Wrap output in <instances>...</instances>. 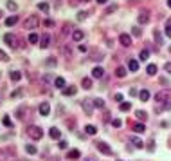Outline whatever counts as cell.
I'll return each mask as SVG.
<instances>
[{
    "label": "cell",
    "mask_w": 171,
    "mask_h": 161,
    "mask_svg": "<svg viewBox=\"0 0 171 161\" xmlns=\"http://www.w3.org/2000/svg\"><path fill=\"white\" fill-rule=\"evenodd\" d=\"M27 134H29L32 139H42L43 138V130H42V127H38V125H29L27 127Z\"/></svg>",
    "instance_id": "1"
},
{
    "label": "cell",
    "mask_w": 171,
    "mask_h": 161,
    "mask_svg": "<svg viewBox=\"0 0 171 161\" xmlns=\"http://www.w3.org/2000/svg\"><path fill=\"white\" fill-rule=\"evenodd\" d=\"M38 25H40V18H38V16H34V15H31V16H27V18H25V22H24V29L31 31V29H36Z\"/></svg>",
    "instance_id": "2"
},
{
    "label": "cell",
    "mask_w": 171,
    "mask_h": 161,
    "mask_svg": "<svg viewBox=\"0 0 171 161\" xmlns=\"http://www.w3.org/2000/svg\"><path fill=\"white\" fill-rule=\"evenodd\" d=\"M137 18H139V24H141V25L148 24V22H149V11H148V9H141Z\"/></svg>",
    "instance_id": "3"
},
{
    "label": "cell",
    "mask_w": 171,
    "mask_h": 161,
    "mask_svg": "<svg viewBox=\"0 0 171 161\" xmlns=\"http://www.w3.org/2000/svg\"><path fill=\"white\" fill-rule=\"evenodd\" d=\"M4 42L7 44V45H11V47H18V40H16V36L15 35H11V33H7V35H4Z\"/></svg>",
    "instance_id": "4"
},
{
    "label": "cell",
    "mask_w": 171,
    "mask_h": 161,
    "mask_svg": "<svg viewBox=\"0 0 171 161\" xmlns=\"http://www.w3.org/2000/svg\"><path fill=\"white\" fill-rule=\"evenodd\" d=\"M95 147H97V150L103 152L105 156H110V154H112V149H110V147H108L105 141H97V145H95Z\"/></svg>",
    "instance_id": "5"
},
{
    "label": "cell",
    "mask_w": 171,
    "mask_h": 161,
    "mask_svg": "<svg viewBox=\"0 0 171 161\" xmlns=\"http://www.w3.org/2000/svg\"><path fill=\"white\" fill-rule=\"evenodd\" d=\"M49 44H51V35H49V33H43V35L40 36V47L47 49V47H49Z\"/></svg>",
    "instance_id": "6"
},
{
    "label": "cell",
    "mask_w": 171,
    "mask_h": 161,
    "mask_svg": "<svg viewBox=\"0 0 171 161\" xmlns=\"http://www.w3.org/2000/svg\"><path fill=\"white\" fill-rule=\"evenodd\" d=\"M168 100H169V94H168L166 91H160V92H157V94H155V102L157 103H166Z\"/></svg>",
    "instance_id": "7"
},
{
    "label": "cell",
    "mask_w": 171,
    "mask_h": 161,
    "mask_svg": "<svg viewBox=\"0 0 171 161\" xmlns=\"http://www.w3.org/2000/svg\"><path fill=\"white\" fill-rule=\"evenodd\" d=\"M119 42H121V45H124V47H130V45H132V36L122 33V35H119Z\"/></svg>",
    "instance_id": "8"
},
{
    "label": "cell",
    "mask_w": 171,
    "mask_h": 161,
    "mask_svg": "<svg viewBox=\"0 0 171 161\" xmlns=\"http://www.w3.org/2000/svg\"><path fill=\"white\" fill-rule=\"evenodd\" d=\"M130 143L135 145V149H142V147H144V141H142L139 136H132L130 138Z\"/></svg>",
    "instance_id": "9"
},
{
    "label": "cell",
    "mask_w": 171,
    "mask_h": 161,
    "mask_svg": "<svg viewBox=\"0 0 171 161\" xmlns=\"http://www.w3.org/2000/svg\"><path fill=\"white\" fill-rule=\"evenodd\" d=\"M49 136H51L52 139H58V141H59V139H61V132L56 129V127H52V129L49 130Z\"/></svg>",
    "instance_id": "10"
},
{
    "label": "cell",
    "mask_w": 171,
    "mask_h": 161,
    "mask_svg": "<svg viewBox=\"0 0 171 161\" xmlns=\"http://www.w3.org/2000/svg\"><path fill=\"white\" fill-rule=\"evenodd\" d=\"M49 112H51V105L49 103H42V105H40V114H42V116H49Z\"/></svg>",
    "instance_id": "11"
},
{
    "label": "cell",
    "mask_w": 171,
    "mask_h": 161,
    "mask_svg": "<svg viewBox=\"0 0 171 161\" xmlns=\"http://www.w3.org/2000/svg\"><path fill=\"white\" fill-rule=\"evenodd\" d=\"M54 80H56V78H54L52 74H43V78H42V83L43 85H54Z\"/></svg>",
    "instance_id": "12"
},
{
    "label": "cell",
    "mask_w": 171,
    "mask_h": 161,
    "mask_svg": "<svg viewBox=\"0 0 171 161\" xmlns=\"http://www.w3.org/2000/svg\"><path fill=\"white\" fill-rule=\"evenodd\" d=\"M128 71H132V72L139 71V62H137V60H130L128 62Z\"/></svg>",
    "instance_id": "13"
},
{
    "label": "cell",
    "mask_w": 171,
    "mask_h": 161,
    "mask_svg": "<svg viewBox=\"0 0 171 161\" xmlns=\"http://www.w3.org/2000/svg\"><path fill=\"white\" fill-rule=\"evenodd\" d=\"M103 74H105V69H103V67H95V69L92 71V76H94V78H97V80H99V78H103Z\"/></svg>",
    "instance_id": "14"
},
{
    "label": "cell",
    "mask_w": 171,
    "mask_h": 161,
    "mask_svg": "<svg viewBox=\"0 0 171 161\" xmlns=\"http://www.w3.org/2000/svg\"><path fill=\"white\" fill-rule=\"evenodd\" d=\"M76 92H78V89H76L74 85H70V87H67V89H63V94H65V96H74Z\"/></svg>",
    "instance_id": "15"
},
{
    "label": "cell",
    "mask_w": 171,
    "mask_h": 161,
    "mask_svg": "<svg viewBox=\"0 0 171 161\" xmlns=\"http://www.w3.org/2000/svg\"><path fill=\"white\" fill-rule=\"evenodd\" d=\"M54 87H56V89H65V80L63 78H56V80H54Z\"/></svg>",
    "instance_id": "16"
},
{
    "label": "cell",
    "mask_w": 171,
    "mask_h": 161,
    "mask_svg": "<svg viewBox=\"0 0 171 161\" xmlns=\"http://www.w3.org/2000/svg\"><path fill=\"white\" fill-rule=\"evenodd\" d=\"M79 158H81V152L79 150H76V149L68 150V159H79Z\"/></svg>",
    "instance_id": "17"
},
{
    "label": "cell",
    "mask_w": 171,
    "mask_h": 161,
    "mask_svg": "<svg viewBox=\"0 0 171 161\" xmlns=\"http://www.w3.org/2000/svg\"><path fill=\"white\" fill-rule=\"evenodd\" d=\"M72 40L74 42H81V40H83V31H74L72 33Z\"/></svg>",
    "instance_id": "18"
},
{
    "label": "cell",
    "mask_w": 171,
    "mask_h": 161,
    "mask_svg": "<svg viewBox=\"0 0 171 161\" xmlns=\"http://www.w3.org/2000/svg\"><path fill=\"white\" fill-rule=\"evenodd\" d=\"M115 76H117V78H124L126 76V67H117V69H115Z\"/></svg>",
    "instance_id": "19"
},
{
    "label": "cell",
    "mask_w": 171,
    "mask_h": 161,
    "mask_svg": "<svg viewBox=\"0 0 171 161\" xmlns=\"http://www.w3.org/2000/svg\"><path fill=\"white\" fill-rule=\"evenodd\" d=\"M9 78L13 80V82H18V80L22 78V72H20V71H13V72H9Z\"/></svg>",
    "instance_id": "20"
},
{
    "label": "cell",
    "mask_w": 171,
    "mask_h": 161,
    "mask_svg": "<svg viewBox=\"0 0 171 161\" xmlns=\"http://www.w3.org/2000/svg\"><path fill=\"white\" fill-rule=\"evenodd\" d=\"M16 22H18V16H7V18H5V25H7V27L15 25Z\"/></svg>",
    "instance_id": "21"
},
{
    "label": "cell",
    "mask_w": 171,
    "mask_h": 161,
    "mask_svg": "<svg viewBox=\"0 0 171 161\" xmlns=\"http://www.w3.org/2000/svg\"><path fill=\"white\" fill-rule=\"evenodd\" d=\"M146 72H148V74H149V76H155V74H157V65H153V63H149V65L146 67Z\"/></svg>",
    "instance_id": "22"
},
{
    "label": "cell",
    "mask_w": 171,
    "mask_h": 161,
    "mask_svg": "<svg viewBox=\"0 0 171 161\" xmlns=\"http://www.w3.org/2000/svg\"><path fill=\"white\" fill-rule=\"evenodd\" d=\"M144 130H146L144 123H135V125H133V132H139V134H142Z\"/></svg>",
    "instance_id": "23"
},
{
    "label": "cell",
    "mask_w": 171,
    "mask_h": 161,
    "mask_svg": "<svg viewBox=\"0 0 171 161\" xmlns=\"http://www.w3.org/2000/svg\"><path fill=\"white\" fill-rule=\"evenodd\" d=\"M29 44H40L38 33H31V35H29Z\"/></svg>",
    "instance_id": "24"
},
{
    "label": "cell",
    "mask_w": 171,
    "mask_h": 161,
    "mask_svg": "<svg viewBox=\"0 0 171 161\" xmlns=\"http://www.w3.org/2000/svg\"><path fill=\"white\" fill-rule=\"evenodd\" d=\"M139 98L142 100V102H148V100H149V92H148L146 89H142V91L139 92Z\"/></svg>",
    "instance_id": "25"
},
{
    "label": "cell",
    "mask_w": 171,
    "mask_h": 161,
    "mask_svg": "<svg viewBox=\"0 0 171 161\" xmlns=\"http://www.w3.org/2000/svg\"><path fill=\"white\" fill-rule=\"evenodd\" d=\"M81 85H83V89H90V87H92V80L90 78H83V80H81Z\"/></svg>",
    "instance_id": "26"
},
{
    "label": "cell",
    "mask_w": 171,
    "mask_h": 161,
    "mask_svg": "<svg viewBox=\"0 0 171 161\" xmlns=\"http://www.w3.org/2000/svg\"><path fill=\"white\" fill-rule=\"evenodd\" d=\"M153 40L157 42V45H162V36H160L159 31H153Z\"/></svg>",
    "instance_id": "27"
},
{
    "label": "cell",
    "mask_w": 171,
    "mask_h": 161,
    "mask_svg": "<svg viewBox=\"0 0 171 161\" xmlns=\"http://www.w3.org/2000/svg\"><path fill=\"white\" fill-rule=\"evenodd\" d=\"M85 132H87V134H90V136H94V134L97 132V129H95L94 125H87V127H85Z\"/></svg>",
    "instance_id": "28"
},
{
    "label": "cell",
    "mask_w": 171,
    "mask_h": 161,
    "mask_svg": "<svg viewBox=\"0 0 171 161\" xmlns=\"http://www.w3.org/2000/svg\"><path fill=\"white\" fill-rule=\"evenodd\" d=\"M119 109H121L122 112H128L130 109H132V103H128V102H122V103H121V107H119Z\"/></svg>",
    "instance_id": "29"
},
{
    "label": "cell",
    "mask_w": 171,
    "mask_h": 161,
    "mask_svg": "<svg viewBox=\"0 0 171 161\" xmlns=\"http://www.w3.org/2000/svg\"><path fill=\"white\" fill-rule=\"evenodd\" d=\"M25 150H27V152H29V154H31V156H34V154H36V152H38V149H36V147H34V145H25Z\"/></svg>",
    "instance_id": "30"
},
{
    "label": "cell",
    "mask_w": 171,
    "mask_h": 161,
    "mask_svg": "<svg viewBox=\"0 0 171 161\" xmlns=\"http://www.w3.org/2000/svg\"><path fill=\"white\" fill-rule=\"evenodd\" d=\"M81 105H83V109L87 114H92V107H90V102H81Z\"/></svg>",
    "instance_id": "31"
},
{
    "label": "cell",
    "mask_w": 171,
    "mask_h": 161,
    "mask_svg": "<svg viewBox=\"0 0 171 161\" xmlns=\"http://www.w3.org/2000/svg\"><path fill=\"white\" fill-rule=\"evenodd\" d=\"M38 8H40V11L49 13V4H47V2H40V4H38Z\"/></svg>",
    "instance_id": "32"
},
{
    "label": "cell",
    "mask_w": 171,
    "mask_h": 161,
    "mask_svg": "<svg viewBox=\"0 0 171 161\" xmlns=\"http://www.w3.org/2000/svg\"><path fill=\"white\" fill-rule=\"evenodd\" d=\"M135 116H137V118H139V119H141V121H144V119H146V116H148V114H146L144 111H137V112H135Z\"/></svg>",
    "instance_id": "33"
},
{
    "label": "cell",
    "mask_w": 171,
    "mask_h": 161,
    "mask_svg": "<svg viewBox=\"0 0 171 161\" xmlns=\"http://www.w3.org/2000/svg\"><path fill=\"white\" fill-rule=\"evenodd\" d=\"M94 107H97V109H103L105 107V102H103L101 98H97V100H94Z\"/></svg>",
    "instance_id": "34"
},
{
    "label": "cell",
    "mask_w": 171,
    "mask_h": 161,
    "mask_svg": "<svg viewBox=\"0 0 171 161\" xmlns=\"http://www.w3.org/2000/svg\"><path fill=\"white\" fill-rule=\"evenodd\" d=\"M7 9H9V11H16V9H18L16 2H13V0H9V2H7Z\"/></svg>",
    "instance_id": "35"
},
{
    "label": "cell",
    "mask_w": 171,
    "mask_h": 161,
    "mask_svg": "<svg viewBox=\"0 0 171 161\" xmlns=\"http://www.w3.org/2000/svg\"><path fill=\"white\" fill-rule=\"evenodd\" d=\"M148 56H149V51L148 49H142L141 51V62H142V60H148Z\"/></svg>",
    "instance_id": "36"
},
{
    "label": "cell",
    "mask_w": 171,
    "mask_h": 161,
    "mask_svg": "<svg viewBox=\"0 0 171 161\" xmlns=\"http://www.w3.org/2000/svg\"><path fill=\"white\" fill-rule=\"evenodd\" d=\"M9 56H7V53H4L2 49H0V62H7Z\"/></svg>",
    "instance_id": "37"
},
{
    "label": "cell",
    "mask_w": 171,
    "mask_h": 161,
    "mask_svg": "<svg viewBox=\"0 0 171 161\" xmlns=\"http://www.w3.org/2000/svg\"><path fill=\"white\" fill-rule=\"evenodd\" d=\"M2 123L5 125V127H13V121L9 119V116H4V119H2Z\"/></svg>",
    "instance_id": "38"
},
{
    "label": "cell",
    "mask_w": 171,
    "mask_h": 161,
    "mask_svg": "<svg viewBox=\"0 0 171 161\" xmlns=\"http://www.w3.org/2000/svg\"><path fill=\"white\" fill-rule=\"evenodd\" d=\"M132 35H133V36H141L142 31H141L139 27H132Z\"/></svg>",
    "instance_id": "39"
},
{
    "label": "cell",
    "mask_w": 171,
    "mask_h": 161,
    "mask_svg": "<svg viewBox=\"0 0 171 161\" xmlns=\"http://www.w3.org/2000/svg\"><path fill=\"white\" fill-rule=\"evenodd\" d=\"M22 94H24V91H22V89H16V91L11 94V98H18V96H22Z\"/></svg>",
    "instance_id": "40"
},
{
    "label": "cell",
    "mask_w": 171,
    "mask_h": 161,
    "mask_svg": "<svg viewBox=\"0 0 171 161\" xmlns=\"http://www.w3.org/2000/svg\"><path fill=\"white\" fill-rule=\"evenodd\" d=\"M112 125L115 127V129H119V127L122 125V121H121V119H119V118H115V119H114V121H112Z\"/></svg>",
    "instance_id": "41"
},
{
    "label": "cell",
    "mask_w": 171,
    "mask_h": 161,
    "mask_svg": "<svg viewBox=\"0 0 171 161\" xmlns=\"http://www.w3.org/2000/svg\"><path fill=\"white\" fill-rule=\"evenodd\" d=\"M45 63L49 65V67H52V65L56 67V60H54V58H47V62H45Z\"/></svg>",
    "instance_id": "42"
},
{
    "label": "cell",
    "mask_w": 171,
    "mask_h": 161,
    "mask_svg": "<svg viewBox=\"0 0 171 161\" xmlns=\"http://www.w3.org/2000/svg\"><path fill=\"white\" fill-rule=\"evenodd\" d=\"M87 18V11H79L78 13V20H85Z\"/></svg>",
    "instance_id": "43"
},
{
    "label": "cell",
    "mask_w": 171,
    "mask_h": 161,
    "mask_svg": "<svg viewBox=\"0 0 171 161\" xmlns=\"http://www.w3.org/2000/svg\"><path fill=\"white\" fill-rule=\"evenodd\" d=\"M115 9H117V5H110V8H106L105 15H108V13H112V11H115Z\"/></svg>",
    "instance_id": "44"
},
{
    "label": "cell",
    "mask_w": 171,
    "mask_h": 161,
    "mask_svg": "<svg viewBox=\"0 0 171 161\" xmlns=\"http://www.w3.org/2000/svg\"><path fill=\"white\" fill-rule=\"evenodd\" d=\"M164 69H166V72H168V74H171V62H168L166 65H164Z\"/></svg>",
    "instance_id": "45"
},
{
    "label": "cell",
    "mask_w": 171,
    "mask_h": 161,
    "mask_svg": "<svg viewBox=\"0 0 171 161\" xmlns=\"http://www.w3.org/2000/svg\"><path fill=\"white\" fill-rule=\"evenodd\" d=\"M59 149H67V141H63V139H59Z\"/></svg>",
    "instance_id": "46"
},
{
    "label": "cell",
    "mask_w": 171,
    "mask_h": 161,
    "mask_svg": "<svg viewBox=\"0 0 171 161\" xmlns=\"http://www.w3.org/2000/svg\"><path fill=\"white\" fill-rule=\"evenodd\" d=\"M79 51H81V53H87V51H88V47H87V45H83V44H81V45H79Z\"/></svg>",
    "instance_id": "47"
},
{
    "label": "cell",
    "mask_w": 171,
    "mask_h": 161,
    "mask_svg": "<svg viewBox=\"0 0 171 161\" xmlns=\"http://www.w3.org/2000/svg\"><path fill=\"white\" fill-rule=\"evenodd\" d=\"M45 25H47V27H52L54 22H52V20H45Z\"/></svg>",
    "instance_id": "48"
},
{
    "label": "cell",
    "mask_w": 171,
    "mask_h": 161,
    "mask_svg": "<svg viewBox=\"0 0 171 161\" xmlns=\"http://www.w3.org/2000/svg\"><path fill=\"white\" fill-rule=\"evenodd\" d=\"M114 98H115V102H122V94H115Z\"/></svg>",
    "instance_id": "49"
},
{
    "label": "cell",
    "mask_w": 171,
    "mask_h": 161,
    "mask_svg": "<svg viewBox=\"0 0 171 161\" xmlns=\"http://www.w3.org/2000/svg\"><path fill=\"white\" fill-rule=\"evenodd\" d=\"M166 36L171 38V27H166Z\"/></svg>",
    "instance_id": "50"
},
{
    "label": "cell",
    "mask_w": 171,
    "mask_h": 161,
    "mask_svg": "<svg viewBox=\"0 0 171 161\" xmlns=\"http://www.w3.org/2000/svg\"><path fill=\"white\" fill-rule=\"evenodd\" d=\"M166 27H171V18H169V20H166Z\"/></svg>",
    "instance_id": "51"
},
{
    "label": "cell",
    "mask_w": 171,
    "mask_h": 161,
    "mask_svg": "<svg viewBox=\"0 0 171 161\" xmlns=\"http://www.w3.org/2000/svg\"><path fill=\"white\" fill-rule=\"evenodd\" d=\"M97 4H106V0H95Z\"/></svg>",
    "instance_id": "52"
},
{
    "label": "cell",
    "mask_w": 171,
    "mask_h": 161,
    "mask_svg": "<svg viewBox=\"0 0 171 161\" xmlns=\"http://www.w3.org/2000/svg\"><path fill=\"white\" fill-rule=\"evenodd\" d=\"M168 5H169V8H171V0H168Z\"/></svg>",
    "instance_id": "53"
},
{
    "label": "cell",
    "mask_w": 171,
    "mask_h": 161,
    "mask_svg": "<svg viewBox=\"0 0 171 161\" xmlns=\"http://www.w3.org/2000/svg\"><path fill=\"white\" fill-rule=\"evenodd\" d=\"M0 16H2V11H0Z\"/></svg>",
    "instance_id": "54"
},
{
    "label": "cell",
    "mask_w": 171,
    "mask_h": 161,
    "mask_svg": "<svg viewBox=\"0 0 171 161\" xmlns=\"http://www.w3.org/2000/svg\"><path fill=\"white\" fill-rule=\"evenodd\" d=\"M83 2H88V0H83Z\"/></svg>",
    "instance_id": "55"
},
{
    "label": "cell",
    "mask_w": 171,
    "mask_h": 161,
    "mask_svg": "<svg viewBox=\"0 0 171 161\" xmlns=\"http://www.w3.org/2000/svg\"><path fill=\"white\" fill-rule=\"evenodd\" d=\"M169 51H171V47H169Z\"/></svg>",
    "instance_id": "56"
}]
</instances>
